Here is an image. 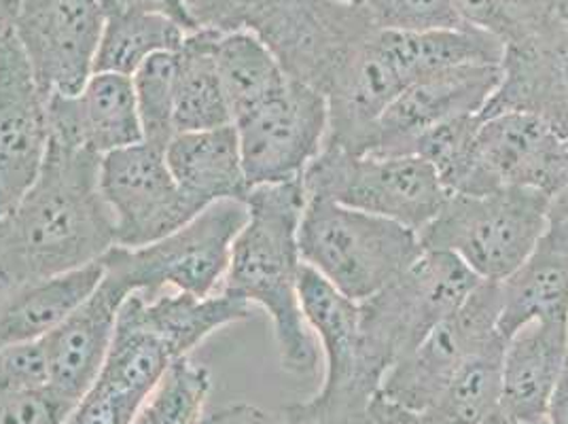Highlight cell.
<instances>
[{
	"label": "cell",
	"mask_w": 568,
	"mask_h": 424,
	"mask_svg": "<svg viewBox=\"0 0 568 424\" xmlns=\"http://www.w3.org/2000/svg\"><path fill=\"white\" fill-rule=\"evenodd\" d=\"M104 18L109 16H123V13H155L174 20L183 26L187 32H193L187 11L183 0H98Z\"/></svg>",
	"instance_id": "8d00e7d4"
},
{
	"label": "cell",
	"mask_w": 568,
	"mask_h": 424,
	"mask_svg": "<svg viewBox=\"0 0 568 424\" xmlns=\"http://www.w3.org/2000/svg\"><path fill=\"white\" fill-rule=\"evenodd\" d=\"M179 356L144 319L141 295L119 310L118 327L92 388L62 424H132Z\"/></svg>",
	"instance_id": "5bb4252c"
},
{
	"label": "cell",
	"mask_w": 568,
	"mask_h": 424,
	"mask_svg": "<svg viewBox=\"0 0 568 424\" xmlns=\"http://www.w3.org/2000/svg\"><path fill=\"white\" fill-rule=\"evenodd\" d=\"M187 30L155 13H123L104 18L94 72L130 77L142 64L164 51H179Z\"/></svg>",
	"instance_id": "f1b7e54d"
},
{
	"label": "cell",
	"mask_w": 568,
	"mask_h": 424,
	"mask_svg": "<svg viewBox=\"0 0 568 424\" xmlns=\"http://www.w3.org/2000/svg\"><path fill=\"white\" fill-rule=\"evenodd\" d=\"M251 189L302 181L325 147L329 109L325 95L288 79L276 95L234 123Z\"/></svg>",
	"instance_id": "8fae6325"
},
{
	"label": "cell",
	"mask_w": 568,
	"mask_h": 424,
	"mask_svg": "<svg viewBox=\"0 0 568 424\" xmlns=\"http://www.w3.org/2000/svg\"><path fill=\"white\" fill-rule=\"evenodd\" d=\"M100 193L115 225V242L125 249L170 236L202 212L174 181L164 151L146 142L100 160Z\"/></svg>",
	"instance_id": "7c38bea8"
},
{
	"label": "cell",
	"mask_w": 568,
	"mask_h": 424,
	"mask_svg": "<svg viewBox=\"0 0 568 424\" xmlns=\"http://www.w3.org/2000/svg\"><path fill=\"white\" fill-rule=\"evenodd\" d=\"M102 261L62 276L0 291V351L39 342L102 281Z\"/></svg>",
	"instance_id": "cb8c5ba5"
},
{
	"label": "cell",
	"mask_w": 568,
	"mask_h": 424,
	"mask_svg": "<svg viewBox=\"0 0 568 424\" xmlns=\"http://www.w3.org/2000/svg\"><path fill=\"white\" fill-rule=\"evenodd\" d=\"M164 155L174 181L200 211L223 200L246 202L251 185L242 165L234 123L179 132L168 142Z\"/></svg>",
	"instance_id": "603a6c76"
},
{
	"label": "cell",
	"mask_w": 568,
	"mask_h": 424,
	"mask_svg": "<svg viewBox=\"0 0 568 424\" xmlns=\"http://www.w3.org/2000/svg\"><path fill=\"white\" fill-rule=\"evenodd\" d=\"M414 421H416V414L403 410L402 405L386 400L378 393L361 412L327 424H414Z\"/></svg>",
	"instance_id": "74e56055"
},
{
	"label": "cell",
	"mask_w": 568,
	"mask_h": 424,
	"mask_svg": "<svg viewBox=\"0 0 568 424\" xmlns=\"http://www.w3.org/2000/svg\"><path fill=\"white\" fill-rule=\"evenodd\" d=\"M524 113L568 141V34L505 49L497 90L481 118Z\"/></svg>",
	"instance_id": "ffe728a7"
},
{
	"label": "cell",
	"mask_w": 568,
	"mask_h": 424,
	"mask_svg": "<svg viewBox=\"0 0 568 424\" xmlns=\"http://www.w3.org/2000/svg\"><path fill=\"white\" fill-rule=\"evenodd\" d=\"M248 219L240 230L221 291L272 321L281 367L293 376H310L321 361L300 300L302 253L300 221L306 209L302 181L261 185L246 198Z\"/></svg>",
	"instance_id": "7a4b0ae2"
},
{
	"label": "cell",
	"mask_w": 568,
	"mask_h": 424,
	"mask_svg": "<svg viewBox=\"0 0 568 424\" xmlns=\"http://www.w3.org/2000/svg\"><path fill=\"white\" fill-rule=\"evenodd\" d=\"M547 216L568 221V162L567 170H565V179H562V185L549 198V211H547Z\"/></svg>",
	"instance_id": "60d3db41"
},
{
	"label": "cell",
	"mask_w": 568,
	"mask_h": 424,
	"mask_svg": "<svg viewBox=\"0 0 568 424\" xmlns=\"http://www.w3.org/2000/svg\"><path fill=\"white\" fill-rule=\"evenodd\" d=\"M216 39L219 32L213 30H193L176 51V134L232 123L216 71Z\"/></svg>",
	"instance_id": "4316f807"
},
{
	"label": "cell",
	"mask_w": 568,
	"mask_h": 424,
	"mask_svg": "<svg viewBox=\"0 0 568 424\" xmlns=\"http://www.w3.org/2000/svg\"><path fill=\"white\" fill-rule=\"evenodd\" d=\"M100 160L92 151L48 142L37 181L0 216V276L7 286L69 274L118 246L100 193Z\"/></svg>",
	"instance_id": "6da1fadb"
},
{
	"label": "cell",
	"mask_w": 568,
	"mask_h": 424,
	"mask_svg": "<svg viewBox=\"0 0 568 424\" xmlns=\"http://www.w3.org/2000/svg\"><path fill=\"white\" fill-rule=\"evenodd\" d=\"M537 424H547V421H544V423H537Z\"/></svg>",
	"instance_id": "bcb514c9"
},
{
	"label": "cell",
	"mask_w": 568,
	"mask_h": 424,
	"mask_svg": "<svg viewBox=\"0 0 568 424\" xmlns=\"http://www.w3.org/2000/svg\"><path fill=\"white\" fill-rule=\"evenodd\" d=\"M7 2H9V4H13V7H16V9H20V7H22V2H24V0H7Z\"/></svg>",
	"instance_id": "ee69618b"
},
{
	"label": "cell",
	"mask_w": 568,
	"mask_h": 424,
	"mask_svg": "<svg viewBox=\"0 0 568 424\" xmlns=\"http://www.w3.org/2000/svg\"><path fill=\"white\" fill-rule=\"evenodd\" d=\"M214 58L232 123L255 111L288 83L272 49L251 30L219 34Z\"/></svg>",
	"instance_id": "484cf974"
},
{
	"label": "cell",
	"mask_w": 568,
	"mask_h": 424,
	"mask_svg": "<svg viewBox=\"0 0 568 424\" xmlns=\"http://www.w3.org/2000/svg\"><path fill=\"white\" fill-rule=\"evenodd\" d=\"M16 9L0 2V216L37 181L48 155V95L16 34Z\"/></svg>",
	"instance_id": "4fadbf2b"
},
{
	"label": "cell",
	"mask_w": 568,
	"mask_h": 424,
	"mask_svg": "<svg viewBox=\"0 0 568 424\" xmlns=\"http://www.w3.org/2000/svg\"><path fill=\"white\" fill-rule=\"evenodd\" d=\"M306 198H325L355 211L395 221L420 234L439 214L448 191L416 155H351L323 147L302 176Z\"/></svg>",
	"instance_id": "52a82bcc"
},
{
	"label": "cell",
	"mask_w": 568,
	"mask_h": 424,
	"mask_svg": "<svg viewBox=\"0 0 568 424\" xmlns=\"http://www.w3.org/2000/svg\"><path fill=\"white\" fill-rule=\"evenodd\" d=\"M248 219L246 202L223 200L195 214L170 236L139 249L113 246L104 258V274L130 295L155 297L168 289L195 297L221 291L232 249Z\"/></svg>",
	"instance_id": "5b68a950"
},
{
	"label": "cell",
	"mask_w": 568,
	"mask_h": 424,
	"mask_svg": "<svg viewBox=\"0 0 568 424\" xmlns=\"http://www.w3.org/2000/svg\"><path fill=\"white\" fill-rule=\"evenodd\" d=\"M547 424H568V361L547 407Z\"/></svg>",
	"instance_id": "ab89813d"
},
{
	"label": "cell",
	"mask_w": 568,
	"mask_h": 424,
	"mask_svg": "<svg viewBox=\"0 0 568 424\" xmlns=\"http://www.w3.org/2000/svg\"><path fill=\"white\" fill-rule=\"evenodd\" d=\"M479 283L450 253L425 249L395 283L358 304L363 353L382 382Z\"/></svg>",
	"instance_id": "8992f818"
},
{
	"label": "cell",
	"mask_w": 568,
	"mask_h": 424,
	"mask_svg": "<svg viewBox=\"0 0 568 424\" xmlns=\"http://www.w3.org/2000/svg\"><path fill=\"white\" fill-rule=\"evenodd\" d=\"M481 115L448 119L416 137L402 155L423 158L437 172L448 193H460L474 165L475 139Z\"/></svg>",
	"instance_id": "1f68e13d"
},
{
	"label": "cell",
	"mask_w": 568,
	"mask_h": 424,
	"mask_svg": "<svg viewBox=\"0 0 568 424\" xmlns=\"http://www.w3.org/2000/svg\"><path fill=\"white\" fill-rule=\"evenodd\" d=\"M211 388V372L191 356H181L142 403L132 424H204Z\"/></svg>",
	"instance_id": "4dcf8cb0"
},
{
	"label": "cell",
	"mask_w": 568,
	"mask_h": 424,
	"mask_svg": "<svg viewBox=\"0 0 568 424\" xmlns=\"http://www.w3.org/2000/svg\"><path fill=\"white\" fill-rule=\"evenodd\" d=\"M549 195L526 188L450 193L418 234L428 251H446L479 281L503 283L535 251L547 228Z\"/></svg>",
	"instance_id": "277c9868"
},
{
	"label": "cell",
	"mask_w": 568,
	"mask_h": 424,
	"mask_svg": "<svg viewBox=\"0 0 568 424\" xmlns=\"http://www.w3.org/2000/svg\"><path fill=\"white\" fill-rule=\"evenodd\" d=\"M193 30H213L219 34L244 32L261 22L267 0H183Z\"/></svg>",
	"instance_id": "e575fe53"
},
{
	"label": "cell",
	"mask_w": 568,
	"mask_h": 424,
	"mask_svg": "<svg viewBox=\"0 0 568 424\" xmlns=\"http://www.w3.org/2000/svg\"><path fill=\"white\" fill-rule=\"evenodd\" d=\"M300 300L310 331L318 340L325 374L310 400L284 407V418L293 424H327L361 412L378 395L382 377L363 353L358 304L308 265L302 267Z\"/></svg>",
	"instance_id": "ba28073f"
},
{
	"label": "cell",
	"mask_w": 568,
	"mask_h": 424,
	"mask_svg": "<svg viewBox=\"0 0 568 424\" xmlns=\"http://www.w3.org/2000/svg\"><path fill=\"white\" fill-rule=\"evenodd\" d=\"M49 142L104 158L142 142L141 118L130 77L94 72L79 94L48 98Z\"/></svg>",
	"instance_id": "d6986e66"
},
{
	"label": "cell",
	"mask_w": 568,
	"mask_h": 424,
	"mask_svg": "<svg viewBox=\"0 0 568 424\" xmlns=\"http://www.w3.org/2000/svg\"><path fill=\"white\" fill-rule=\"evenodd\" d=\"M505 344L467 363L446 391L416 414L414 424H479L495 412L500 401V361Z\"/></svg>",
	"instance_id": "f546056e"
},
{
	"label": "cell",
	"mask_w": 568,
	"mask_h": 424,
	"mask_svg": "<svg viewBox=\"0 0 568 424\" xmlns=\"http://www.w3.org/2000/svg\"><path fill=\"white\" fill-rule=\"evenodd\" d=\"M332 2H337V4H351V7H365L367 0H332Z\"/></svg>",
	"instance_id": "7bdbcfd3"
},
{
	"label": "cell",
	"mask_w": 568,
	"mask_h": 424,
	"mask_svg": "<svg viewBox=\"0 0 568 424\" xmlns=\"http://www.w3.org/2000/svg\"><path fill=\"white\" fill-rule=\"evenodd\" d=\"M141 307L144 319L166 340L168 346L179 359L190 356L216 331L253 316L251 304L225 291L209 297H195L176 291H164L155 297L141 295Z\"/></svg>",
	"instance_id": "d4e9b609"
},
{
	"label": "cell",
	"mask_w": 568,
	"mask_h": 424,
	"mask_svg": "<svg viewBox=\"0 0 568 424\" xmlns=\"http://www.w3.org/2000/svg\"><path fill=\"white\" fill-rule=\"evenodd\" d=\"M479 424H514L511 423V421H509V416H507V414H505V412H503V410H500V407H497V410H495V412H490V414H488V416H486V418H484V421H481V423Z\"/></svg>",
	"instance_id": "b9f144b4"
},
{
	"label": "cell",
	"mask_w": 568,
	"mask_h": 424,
	"mask_svg": "<svg viewBox=\"0 0 568 424\" xmlns=\"http://www.w3.org/2000/svg\"><path fill=\"white\" fill-rule=\"evenodd\" d=\"M130 291L102 274L94 291L41 340L48 359V388L69 410L85 397L111 349L119 310Z\"/></svg>",
	"instance_id": "e0dca14e"
},
{
	"label": "cell",
	"mask_w": 568,
	"mask_h": 424,
	"mask_svg": "<svg viewBox=\"0 0 568 424\" xmlns=\"http://www.w3.org/2000/svg\"><path fill=\"white\" fill-rule=\"evenodd\" d=\"M365 9L378 30L435 32L465 26L454 0H367Z\"/></svg>",
	"instance_id": "836d02e7"
},
{
	"label": "cell",
	"mask_w": 568,
	"mask_h": 424,
	"mask_svg": "<svg viewBox=\"0 0 568 424\" xmlns=\"http://www.w3.org/2000/svg\"><path fill=\"white\" fill-rule=\"evenodd\" d=\"M204 424H293L284 416H276L272 412H265L257 405L248 403H232L206 414Z\"/></svg>",
	"instance_id": "f35d334b"
},
{
	"label": "cell",
	"mask_w": 568,
	"mask_h": 424,
	"mask_svg": "<svg viewBox=\"0 0 568 424\" xmlns=\"http://www.w3.org/2000/svg\"><path fill=\"white\" fill-rule=\"evenodd\" d=\"M460 22L505 49L568 34V0H454Z\"/></svg>",
	"instance_id": "83f0119b"
},
{
	"label": "cell",
	"mask_w": 568,
	"mask_h": 424,
	"mask_svg": "<svg viewBox=\"0 0 568 424\" xmlns=\"http://www.w3.org/2000/svg\"><path fill=\"white\" fill-rule=\"evenodd\" d=\"M376 30L365 7L332 0H267L255 34L272 49L288 79L327 95Z\"/></svg>",
	"instance_id": "9c48e42d"
},
{
	"label": "cell",
	"mask_w": 568,
	"mask_h": 424,
	"mask_svg": "<svg viewBox=\"0 0 568 424\" xmlns=\"http://www.w3.org/2000/svg\"><path fill=\"white\" fill-rule=\"evenodd\" d=\"M498 77L500 64H469L414 81L382 113L369 153L402 155L426 130L460 115H479L497 90Z\"/></svg>",
	"instance_id": "ac0fdd59"
},
{
	"label": "cell",
	"mask_w": 568,
	"mask_h": 424,
	"mask_svg": "<svg viewBox=\"0 0 568 424\" xmlns=\"http://www.w3.org/2000/svg\"><path fill=\"white\" fill-rule=\"evenodd\" d=\"M498 289L505 340L530 321H568V221L547 216L535 251Z\"/></svg>",
	"instance_id": "7402d4cb"
},
{
	"label": "cell",
	"mask_w": 568,
	"mask_h": 424,
	"mask_svg": "<svg viewBox=\"0 0 568 424\" xmlns=\"http://www.w3.org/2000/svg\"><path fill=\"white\" fill-rule=\"evenodd\" d=\"M498 283L481 281L463 306L454 310L412 353L390 367L379 395L412 414H420L467 363L507 342L498 331Z\"/></svg>",
	"instance_id": "30bf717a"
},
{
	"label": "cell",
	"mask_w": 568,
	"mask_h": 424,
	"mask_svg": "<svg viewBox=\"0 0 568 424\" xmlns=\"http://www.w3.org/2000/svg\"><path fill=\"white\" fill-rule=\"evenodd\" d=\"M7 289V283H4V279L0 276V291H4Z\"/></svg>",
	"instance_id": "f6af8a7d"
},
{
	"label": "cell",
	"mask_w": 568,
	"mask_h": 424,
	"mask_svg": "<svg viewBox=\"0 0 568 424\" xmlns=\"http://www.w3.org/2000/svg\"><path fill=\"white\" fill-rule=\"evenodd\" d=\"M48 388V359L41 340L0 351V395Z\"/></svg>",
	"instance_id": "d590c367"
},
{
	"label": "cell",
	"mask_w": 568,
	"mask_h": 424,
	"mask_svg": "<svg viewBox=\"0 0 568 424\" xmlns=\"http://www.w3.org/2000/svg\"><path fill=\"white\" fill-rule=\"evenodd\" d=\"M16 34L43 94H79L94 74L104 28L98 0H24Z\"/></svg>",
	"instance_id": "9a60e30c"
},
{
	"label": "cell",
	"mask_w": 568,
	"mask_h": 424,
	"mask_svg": "<svg viewBox=\"0 0 568 424\" xmlns=\"http://www.w3.org/2000/svg\"><path fill=\"white\" fill-rule=\"evenodd\" d=\"M568 141L541 119L524 113L481 118L475 139L474 165L460 193L526 188L554 195L565 179Z\"/></svg>",
	"instance_id": "2e32d148"
},
{
	"label": "cell",
	"mask_w": 568,
	"mask_h": 424,
	"mask_svg": "<svg viewBox=\"0 0 568 424\" xmlns=\"http://www.w3.org/2000/svg\"><path fill=\"white\" fill-rule=\"evenodd\" d=\"M567 361L568 321H530L507 337L498 407L511 423H544Z\"/></svg>",
	"instance_id": "44dd1931"
},
{
	"label": "cell",
	"mask_w": 568,
	"mask_h": 424,
	"mask_svg": "<svg viewBox=\"0 0 568 424\" xmlns=\"http://www.w3.org/2000/svg\"><path fill=\"white\" fill-rule=\"evenodd\" d=\"M300 253L304 265L361 304L395 283L425 246L416 232L395 221L325 198H306Z\"/></svg>",
	"instance_id": "3957f363"
},
{
	"label": "cell",
	"mask_w": 568,
	"mask_h": 424,
	"mask_svg": "<svg viewBox=\"0 0 568 424\" xmlns=\"http://www.w3.org/2000/svg\"><path fill=\"white\" fill-rule=\"evenodd\" d=\"M136 107L141 118L142 142L166 151L176 137V51H164L149 58L132 74Z\"/></svg>",
	"instance_id": "d6a6232c"
}]
</instances>
